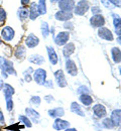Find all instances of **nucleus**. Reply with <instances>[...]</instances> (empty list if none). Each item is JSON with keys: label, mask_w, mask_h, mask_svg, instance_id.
Returning <instances> with one entry per match:
<instances>
[{"label": "nucleus", "mask_w": 121, "mask_h": 131, "mask_svg": "<svg viewBox=\"0 0 121 131\" xmlns=\"http://www.w3.org/2000/svg\"><path fill=\"white\" fill-rule=\"evenodd\" d=\"M39 45V38L35 33H28L24 38V46L28 49H35Z\"/></svg>", "instance_id": "nucleus-6"}, {"label": "nucleus", "mask_w": 121, "mask_h": 131, "mask_svg": "<svg viewBox=\"0 0 121 131\" xmlns=\"http://www.w3.org/2000/svg\"><path fill=\"white\" fill-rule=\"evenodd\" d=\"M93 112L94 114L96 115L98 118H103L107 115V111H106V108L105 106L101 105V104H97L93 107Z\"/></svg>", "instance_id": "nucleus-22"}, {"label": "nucleus", "mask_w": 121, "mask_h": 131, "mask_svg": "<svg viewBox=\"0 0 121 131\" xmlns=\"http://www.w3.org/2000/svg\"><path fill=\"white\" fill-rule=\"evenodd\" d=\"M27 60H28L29 63H31V64H34V65H37V66L43 65L45 62H46L45 58H43L41 54H38V53H32V54H30V56L27 58Z\"/></svg>", "instance_id": "nucleus-19"}, {"label": "nucleus", "mask_w": 121, "mask_h": 131, "mask_svg": "<svg viewBox=\"0 0 121 131\" xmlns=\"http://www.w3.org/2000/svg\"><path fill=\"white\" fill-rule=\"evenodd\" d=\"M17 17L20 21H25L29 17V9L28 6H20L17 9Z\"/></svg>", "instance_id": "nucleus-20"}, {"label": "nucleus", "mask_w": 121, "mask_h": 131, "mask_svg": "<svg viewBox=\"0 0 121 131\" xmlns=\"http://www.w3.org/2000/svg\"><path fill=\"white\" fill-rule=\"evenodd\" d=\"M0 131H4V130H0Z\"/></svg>", "instance_id": "nucleus-55"}, {"label": "nucleus", "mask_w": 121, "mask_h": 131, "mask_svg": "<svg viewBox=\"0 0 121 131\" xmlns=\"http://www.w3.org/2000/svg\"><path fill=\"white\" fill-rule=\"evenodd\" d=\"M120 75H121V67H120Z\"/></svg>", "instance_id": "nucleus-53"}, {"label": "nucleus", "mask_w": 121, "mask_h": 131, "mask_svg": "<svg viewBox=\"0 0 121 131\" xmlns=\"http://www.w3.org/2000/svg\"><path fill=\"white\" fill-rule=\"evenodd\" d=\"M30 2H31L30 0H20V3L22 6H28Z\"/></svg>", "instance_id": "nucleus-47"}, {"label": "nucleus", "mask_w": 121, "mask_h": 131, "mask_svg": "<svg viewBox=\"0 0 121 131\" xmlns=\"http://www.w3.org/2000/svg\"><path fill=\"white\" fill-rule=\"evenodd\" d=\"M43 86L47 87V88H49V89H52L53 88V83H52V81H46Z\"/></svg>", "instance_id": "nucleus-44"}, {"label": "nucleus", "mask_w": 121, "mask_h": 131, "mask_svg": "<svg viewBox=\"0 0 121 131\" xmlns=\"http://www.w3.org/2000/svg\"><path fill=\"white\" fill-rule=\"evenodd\" d=\"M113 16V25H114V30L115 33L117 34V36H120L121 35V17L116 14V13H113L112 14Z\"/></svg>", "instance_id": "nucleus-21"}, {"label": "nucleus", "mask_w": 121, "mask_h": 131, "mask_svg": "<svg viewBox=\"0 0 121 131\" xmlns=\"http://www.w3.org/2000/svg\"><path fill=\"white\" fill-rule=\"evenodd\" d=\"M34 72H35L34 68H32V67H28V68H26V69L22 72V75H23V76H24V75H32Z\"/></svg>", "instance_id": "nucleus-36"}, {"label": "nucleus", "mask_w": 121, "mask_h": 131, "mask_svg": "<svg viewBox=\"0 0 121 131\" xmlns=\"http://www.w3.org/2000/svg\"><path fill=\"white\" fill-rule=\"evenodd\" d=\"M61 0H50V2L52 3V4H56V3H59Z\"/></svg>", "instance_id": "nucleus-49"}, {"label": "nucleus", "mask_w": 121, "mask_h": 131, "mask_svg": "<svg viewBox=\"0 0 121 131\" xmlns=\"http://www.w3.org/2000/svg\"><path fill=\"white\" fill-rule=\"evenodd\" d=\"M66 70L71 76H77L78 74V68L76 66V63L71 59H67L66 61Z\"/></svg>", "instance_id": "nucleus-18"}, {"label": "nucleus", "mask_w": 121, "mask_h": 131, "mask_svg": "<svg viewBox=\"0 0 121 131\" xmlns=\"http://www.w3.org/2000/svg\"><path fill=\"white\" fill-rule=\"evenodd\" d=\"M80 101L85 105V106H90L93 103V98L88 95V94H82L80 96Z\"/></svg>", "instance_id": "nucleus-31"}, {"label": "nucleus", "mask_w": 121, "mask_h": 131, "mask_svg": "<svg viewBox=\"0 0 121 131\" xmlns=\"http://www.w3.org/2000/svg\"><path fill=\"white\" fill-rule=\"evenodd\" d=\"M37 7L39 10L40 15H46L48 12V7H47V0H38L37 2Z\"/></svg>", "instance_id": "nucleus-28"}, {"label": "nucleus", "mask_w": 121, "mask_h": 131, "mask_svg": "<svg viewBox=\"0 0 121 131\" xmlns=\"http://www.w3.org/2000/svg\"><path fill=\"white\" fill-rule=\"evenodd\" d=\"M114 7H121V0H108Z\"/></svg>", "instance_id": "nucleus-39"}, {"label": "nucleus", "mask_w": 121, "mask_h": 131, "mask_svg": "<svg viewBox=\"0 0 121 131\" xmlns=\"http://www.w3.org/2000/svg\"><path fill=\"white\" fill-rule=\"evenodd\" d=\"M25 114H26L25 116H27L31 122L36 123V124L39 123V121H40V114L36 110H35L34 108H31V107L25 108Z\"/></svg>", "instance_id": "nucleus-9"}, {"label": "nucleus", "mask_w": 121, "mask_h": 131, "mask_svg": "<svg viewBox=\"0 0 121 131\" xmlns=\"http://www.w3.org/2000/svg\"><path fill=\"white\" fill-rule=\"evenodd\" d=\"M90 9V2L88 0H80L77 2V4L74 7V13L79 16L85 15L88 10Z\"/></svg>", "instance_id": "nucleus-3"}, {"label": "nucleus", "mask_w": 121, "mask_h": 131, "mask_svg": "<svg viewBox=\"0 0 121 131\" xmlns=\"http://www.w3.org/2000/svg\"><path fill=\"white\" fill-rule=\"evenodd\" d=\"M70 127V123L66 120H63L61 118H56L53 124H52V128L57 131L64 130Z\"/></svg>", "instance_id": "nucleus-14"}, {"label": "nucleus", "mask_w": 121, "mask_h": 131, "mask_svg": "<svg viewBox=\"0 0 121 131\" xmlns=\"http://www.w3.org/2000/svg\"><path fill=\"white\" fill-rule=\"evenodd\" d=\"M110 118L112 119V121L114 122V124L118 126L121 121V110H114L112 112V115H111Z\"/></svg>", "instance_id": "nucleus-30"}, {"label": "nucleus", "mask_w": 121, "mask_h": 131, "mask_svg": "<svg viewBox=\"0 0 121 131\" xmlns=\"http://www.w3.org/2000/svg\"><path fill=\"white\" fill-rule=\"evenodd\" d=\"M9 131H13V130H9Z\"/></svg>", "instance_id": "nucleus-54"}, {"label": "nucleus", "mask_w": 121, "mask_h": 131, "mask_svg": "<svg viewBox=\"0 0 121 131\" xmlns=\"http://www.w3.org/2000/svg\"><path fill=\"white\" fill-rule=\"evenodd\" d=\"M18 120H19L20 124H22L23 126L28 127V128H31L32 127V122L29 120V118L27 116H25V115H19Z\"/></svg>", "instance_id": "nucleus-27"}, {"label": "nucleus", "mask_w": 121, "mask_h": 131, "mask_svg": "<svg viewBox=\"0 0 121 131\" xmlns=\"http://www.w3.org/2000/svg\"><path fill=\"white\" fill-rule=\"evenodd\" d=\"M54 18L58 21H70L73 18V13L68 12V11H63V10H59L54 13Z\"/></svg>", "instance_id": "nucleus-13"}, {"label": "nucleus", "mask_w": 121, "mask_h": 131, "mask_svg": "<svg viewBox=\"0 0 121 131\" xmlns=\"http://www.w3.org/2000/svg\"><path fill=\"white\" fill-rule=\"evenodd\" d=\"M76 3L74 0H61L58 3V7L60 10L63 11H68V12H72L74 10Z\"/></svg>", "instance_id": "nucleus-7"}, {"label": "nucleus", "mask_w": 121, "mask_h": 131, "mask_svg": "<svg viewBox=\"0 0 121 131\" xmlns=\"http://www.w3.org/2000/svg\"><path fill=\"white\" fill-rule=\"evenodd\" d=\"M0 77L3 79V80H6L7 78H8V74L7 73H5V72H3V71H0Z\"/></svg>", "instance_id": "nucleus-46"}, {"label": "nucleus", "mask_w": 121, "mask_h": 131, "mask_svg": "<svg viewBox=\"0 0 121 131\" xmlns=\"http://www.w3.org/2000/svg\"><path fill=\"white\" fill-rule=\"evenodd\" d=\"M2 92H3V96L5 100H8V99H11L12 96L15 94V89L14 87H12L10 84H7V83H4V86L2 88Z\"/></svg>", "instance_id": "nucleus-15"}, {"label": "nucleus", "mask_w": 121, "mask_h": 131, "mask_svg": "<svg viewBox=\"0 0 121 131\" xmlns=\"http://www.w3.org/2000/svg\"><path fill=\"white\" fill-rule=\"evenodd\" d=\"M6 19H7V12L4 7L0 6V23L5 22Z\"/></svg>", "instance_id": "nucleus-33"}, {"label": "nucleus", "mask_w": 121, "mask_h": 131, "mask_svg": "<svg viewBox=\"0 0 121 131\" xmlns=\"http://www.w3.org/2000/svg\"><path fill=\"white\" fill-rule=\"evenodd\" d=\"M65 131H78L77 129H75V128H67Z\"/></svg>", "instance_id": "nucleus-50"}, {"label": "nucleus", "mask_w": 121, "mask_h": 131, "mask_svg": "<svg viewBox=\"0 0 121 131\" xmlns=\"http://www.w3.org/2000/svg\"><path fill=\"white\" fill-rule=\"evenodd\" d=\"M105 18L101 14H95L90 18V24L92 27H102L105 25Z\"/></svg>", "instance_id": "nucleus-10"}, {"label": "nucleus", "mask_w": 121, "mask_h": 131, "mask_svg": "<svg viewBox=\"0 0 121 131\" xmlns=\"http://www.w3.org/2000/svg\"><path fill=\"white\" fill-rule=\"evenodd\" d=\"M75 45L73 43V42H68V43H66L65 46H64V48H63V54H64V57L66 58V59H69L70 57L74 53V51H75Z\"/></svg>", "instance_id": "nucleus-23"}, {"label": "nucleus", "mask_w": 121, "mask_h": 131, "mask_svg": "<svg viewBox=\"0 0 121 131\" xmlns=\"http://www.w3.org/2000/svg\"><path fill=\"white\" fill-rule=\"evenodd\" d=\"M64 28H65V29H68V30H72V29L74 28V25H73L72 22L66 21V22L64 23Z\"/></svg>", "instance_id": "nucleus-40"}, {"label": "nucleus", "mask_w": 121, "mask_h": 131, "mask_svg": "<svg viewBox=\"0 0 121 131\" xmlns=\"http://www.w3.org/2000/svg\"><path fill=\"white\" fill-rule=\"evenodd\" d=\"M1 1H2V0H0V2H1Z\"/></svg>", "instance_id": "nucleus-56"}, {"label": "nucleus", "mask_w": 121, "mask_h": 131, "mask_svg": "<svg viewBox=\"0 0 121 131\" xmlns=\"http://www.w3.org/2000/svg\"><path fill=\"white\" fill-rule=\"evenodd\" d=\"M111 57H112V60L115 64H119L121 63V50L118 48H113L111 49Z\"/></svg>", "instance_id": "nucleus-25"}, {"label": "nucleus", "mask_w": 121, "mask_h": 131, "mask_svg": "<svg viewBox=\"0 0 121 131\" xmlns=\"http://www.w3.org/2000/svg\"><path fill=\"white\" fill-rule=\"evenodd\" d=\"M23 78H24V81L26 83H29L32 81V75H24Z\"/></svg>", "instance_id": "nucleus-45"}, {"label": "nucleus", "mask_w": 121, "mask_h": 131, "mask_svg": "<svg viewBox=\"0 0 121 131\" xmlns=\"http://www.w3.org/2000/svg\"><path fill=\"white\" fill-rule=\"evenodd\" d=\"M5 104H6V110L8 112H11L13 110V108H14V102H13L12 98L5 100Z\"/></svg>", "instance_id": "nucleus-35"}, {"label": "nucleus", "mask_w": 121, "mask_h": 131, "mask_svg": "<svg viewBox=\"0 0 121 131\" xmlns=\"http://www.w3.org/2000/svg\"><path fill=\"white\" fill-rule=\"evenodd\" d=\"M98 35L102 39L108 40V41H112L114 39L113 33L111 32V30L109 28H107V27H104V26L99 27V29H98Z\"/></svg>", "instance_id": "nucleus-12"}, {"label": "nucleus", "mask_w": 121, "mask_h": 131, "mask_svg": "<svg viewBox=\"0 0 121 131\" xmlns=\"http://www.w3.org/2000/svg\"><path fill=\"white\" fill-rule=\"evenodd\" d=\"M103 125L106 127V128H108V129H111V128H113V127L116 126V125L114 124V122L112 121L111 118H106V119H104Z\"/></svg>", "instance_id": "nucleus-32"}, {"label": "nucleus", "mask_w": 121, "mask_h": 131, "mask_svg": "<svg viewBox=\"0 0 121 131\" xmlns=\"http://www.w3.org/2000/svg\"><path fill=\"white\" fill-rule=\"evenodd\" d=\"M3 45V40H2V38H1V36H0V47Z\"/></svg>", "instance_id": "nucleus-52"}, {"label": "nucleus", "mask_w": 121, "mask_h": 131, "mask_svg": "<svg viewBox=\"0 0 121 131\" xmlns=\"http://www.w3.org/2000/svg\"><path fill=\"white\" fill-rule=\"evenodd\" d=\"M40 31H41V35L43 38H48V36L50 35V25L47 21H41L40 22Z\"/></svg>", "instance_id": "nucleus-26"}, {"label": "nucleus", "mask_w": 121, "mask_h": 131, "mask_svg": "<svg viewBox=\"0 0 121 131\" xmlns=\"http://www.w3.org/2000/svg\"><path fill=\"white\" fill-rule=\"evenodd\" d=\"M3 86H4V80H3V79L0 77V91H2Z\"/></svg>", "instance_id": "nucleus-48"}, {"label": "nucleus", "mask_w": 121, "mask_h": 131, "mask_svg": "<svg viewBox=\"0 0 121 131\" xmlns=\"http://www.w3.org/2000/svg\"><path fill=\"white\" fill-rule=\"evenodd\" d=\"M117 41H118V43H119V45H121V35L117 37Z\"/></svg>", "instance_id": "nucleus-51"}, {"label": "nucleus", "mask_w": 121, "mask_h": 131, "mask_svg": "<svg viewBox=\"0 0 121 131\" xmlns=\"http://www.w3.org/2000/svg\"><path fill=\"white\" fill-rule=\"evenodd\" d=\"M3 125H5V117L3 112L0 110V126H3Z\"/></svg>", "instance_id": "nucleus-42"}, {"label": "nucleus", "mask_w": 121, "mask_h": 131, "mask_svg": "<svg viewBox=\"0 0 121 131\" xmlns=\"http://www.w3.org/2000/svg\"><path fill=\"white\" fill-rule=\"evenodd\" d=\"M28 9H29V17L28 18L31 21H35L40 16V13H39V10H38L36 2H30L29 5H28Z\"/></svg>", "instance_id": "nucleus-11"}, {"label": "nucleus", "mask_w": 121, "mask_h": 131, "mask_svg": "<svg viewBox=\"0 0 121 131\" xmlns=\"http://www.w3.org/2000/svg\"><path fill=\"white\" fill-rule=\"evenodd\" d=\"M71 111L74 112V113H76V114L80 115V116H82V117L85 116L83 110H82V108H81V106H80L77 102H73V103L71 104Z\"/></svg>", "instance_id": "nucleus-29"}, {"label": "nucleus", "mask_w": 121, "mask_h": 131, "mask_svg": "<svg viewBox=\"0 0 121 131\" xmlns=\"http://www.w3.org/2000/svg\"><path fill=\"white\" fill-rule=\"evenodd\" d=\"M101 2H102V4H103L104 6H105L106 8H108V9H113V8H115L108 0H101Z\"/></svg>", "instance_id": "nucleus-37"}, {"label": "nucleus", "mask_w": 121, "mask_h": 131, "mask_svg": "<svg viewBox=\"0 0 121 131\" xmlns=\"http://www.w3.org/2000/svg\"><path fill=\"white\" fill-rule=\"evenodd\" d=\"M91 11H92L93 15H95V14H100V13H101V8H100L99 6H93V7L91 8Z\"/></svg>", "instance_id": "nucleus-38"}, {"label": "nucleus", "mask_w": 121, "mask_h": 131, "mask_svg": "<svg viewBox=\"0 0 121 131\" xmlns=\"http://www.w3.org/2000/svg\"><path fill=\"white\" fill-rule=\"evenodd\" d=\"M45 101L47 103H52L54 101V99L52 97V95H47V96H45Z\"/></svg>", "instance_id": "nucleus-43"}, {"label": "nucleus", "mask_w": 121, "mask_h": 131, "mask_svg": "<svg viewBox=\"0 0 121 131\" xmlns=\"http://www.w3.org/2000/svg\"><path fill=\"white\" fill-rule=\"evenodd\" d=\"M78 93L79 94H87L88 93V88L87 87H85V86H82V87H80L79 88V90H78Z\"/></svg>", "instance_id": "nucleus-41"}, {"label": "nucleus", "mask_w": 121, "mask_h": 131, "mask_svg": "<svg viewBox=\"0 0 121 131\" xmlns=\"http://www.w3.org/2000/svg\"><path fill=\"white\" fill-rule=\"evenodd\" d=\"M0 71L7 73L8 76H17V72L14 69L13 63L3 56H0Z\"/></svg>", "instance_id": "nucleus-1"}, {"label": "nucleus", "mask_w": 121, "mask_h": 131, "mask_svg": "<svg viewBox=\"0 0 121 131\" xmlns=\"http://www.w3.org/2000/svg\"><path fill=\"white\" fill-rule=\"evenodd\" d=\"M70 38V32L69 31H60L57 35H54L53 40L54 43L59 47H64L66 43H68Z\"/></svg>", "instance_id": "nucleus-5"}, {"label": "nucleus", "mask_w": 121, "mask_h": 131, "mask_svg": "<svg viewBox=\"0 0 121 131\" xmlns=\"http://www.w3.org/2000/svg\"><path fill=\"white\" fill-rule=\"evenodd\" d=\"M49 116L50 117H52V118H60L62 116L65 115V110L64 108H61V107H58V108H53V109H51L49 110Z\"/></svg>", "instance_id": "nucleus-24"}, {"label": "nucleus", "mask_w": 121, "mask_h": 131, "mask_svg": "<svg viewBox=\"0 0 121 131\" xmlns=\"http://www.w3.org/2000/svg\"><path fill=\"white\" fill-rule=\"evenodd\" d=\"M54 79H56V82H57V85L60 87V88H65L67 87L68 83H67V80H66V77H65V74L62 70H58L54 72Z\"/></svg>", "instance_id": "nucleus-8"}, {"label": "nucleus", "mask_w": 121, "mask_h": 131, "mask_svg": "<svg viewBox=\"0 0 121 131\" xmlns=\"http://www.w3.org/2000/svg\"><path fill=\"white\" fill-rule=\"evenodd\" d=\"M29 103L31 104V105H34V106H36V107H38L39 105H40V103H41V99L39 96H32L30 100H29Z\"/></svg>", "instance_id": "nucleus-34"}, {"label": "nucleus", "mask_w": 121, "mask_h": 131, "mask_svg": "<svg viewBox=\"0 0 121 131\" xmlns=\"http://www.w3.org/2000/svg\"><path fill=\"white\" fill-rule=\"evenodd\" d=\"M14 57L18 61H22L26 57V47L23 45H19L14 49Z\"/></svg>", "instance_id": "nucleus-17"}, {"label": "nucleus", "mask_w": 121, "mask_h": 131, "mask_svg": "<svg viewBox=\"0 0 121 131\" xmlns=\"http://www.w3.org/2000/svg\"><path fill=\"white\" fill-rule=\"evenodd\" d=\"M47 52H48V56H49L50 63L52 66H56L59 63V57L57 54L56 49H53L52 46H47Z\"/></svg>", "instance_id": "nucleus-16"}, {"label": "nucleus", "mask_w": 121, "mask_h": 131, "mask_svg": "<svg viewBox=\"0 0 121 131\" xmlns=\"http://www.w3.org/2000/svg\"><path fill=\"white\" fill-rule=\"evenodd\" d=\"M47 71L41 69V68H38L35 70L34 74H32V80L35 81L37 85L39 86H43L45 83L47 81Z\"/></svg>", "instance_id": "nucleus-4"}, {"label": "nucleus", "mask_w": 121, "mask_h": 131, "mask_svg": "<svg viewBox=\"0 0 121 131\" xmlns=\"http://www.w3.org/2000/svg\"><path fill=\"white\" fill-rule=\"evenodd\" d=\"M15 29L10 25H3L0 28V36L3 40V42L9 43L11 42L15 37Z\"/></svg>", "instance_id": "nucleus-2"}]
</instances>
